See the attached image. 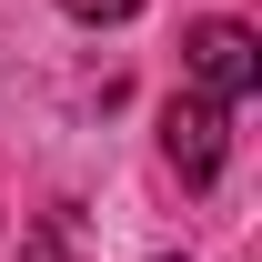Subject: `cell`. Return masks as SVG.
Here are the masks:
<instances>
[{
    "label": "cell",
    "instance_id": "1",
    "mask_svg": "<svg viewBox=\"0 0 262 262\" xmlns=\"http://www.w3.org/2000/svg\"><path fill=\"white\" fill-rule=\"evenodd\" d=\"M182 81L212 91L222 111L252 101L262 91V40H252V20H192V31H182Z\"/></svg>",
    "mask_w": 262,
    "mask_h": 262
},
{
    "label": "cell",
    "instance_id": "2",
    "mask_svg": "<svg viewBox=\"0 0 262 262\" xmlns=\"http://www.w3.org/2000/svg\"><path fill=\"white\" fill-rule=\"evenodd\" d=\"M222 101L212 91H182L162 111V151H171V171H182V182H192V192H212V171H222Z\"/></svg>",
    "mask_w": 262,
    "mask_h": 262
},
{
    "label": "cell",
    "instance_id": "3",
    "mask_svg": "<svg viewBox=\"0 0 262 262\" xmlns=\"http://www.w3.org/2000/svg\"><path fill=\"white\" fill-rule=\"evenodd\" d=\"M71 20H131V10H141V0H61Z\"/></svg>",
    "mask_w": 262,
    "mask_h": 262
},
{
    "label": "cell",
    "instance_id": "4",
    "mask_svg": "<svg viewBox=\"0 0 262 262\" xmlns=\"http://www.w3.org/2000/svg\"><path fill=\"white\" fill-rule=\"evenodd\" d=\"M162 262H182V252H162Z\"/></svg>",
    "mask_w": 262,
    "mask_h": 262
}]
</instances>
